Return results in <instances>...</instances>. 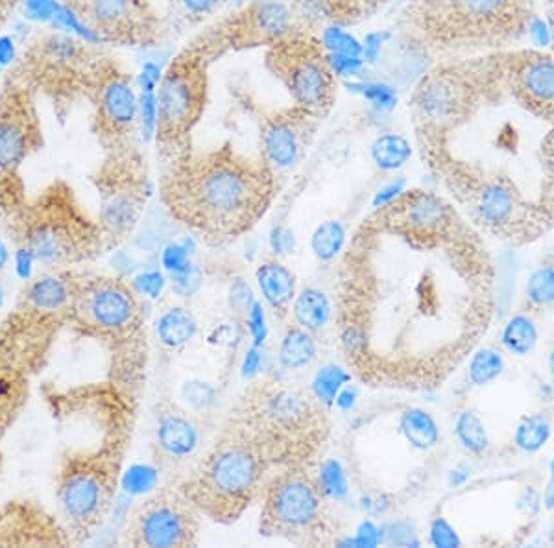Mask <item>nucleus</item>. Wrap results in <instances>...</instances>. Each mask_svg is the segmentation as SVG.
I'll use <instances>...</instances> for the list:
<instances>
[{
	"mask_svg": "<svg viewBox=\"0 0 554 548\" xmlns=\"http://www.w3.org/2000/svg\"><path fill=\"white\" fill-rule=\"evenodd\" d=\"M248 320V331L252 336L253 346H263L266 338L265 309L261 303H253L252 309L246 314Z\"/></svg>",
	"mask_w": 554,
	"mask_h": 548,
	"instance_id": "obj_45",
	"label": "nucleus"
},
{
	"mask_svg": "<svg viewBox=\"0 0 554 548\" xmlns=\"http://www.w3.org/2000/svg\"><path fill=\"white\" fill-rule=\"evenodd\" d=\"M409 155V144L401 137H383L375 144V161L379 167L388 168V170L401 167L409 159Z\"/></svg>",
	"mask_w": 554,
	"mask_h": 548,
	"instance_id": "obj_38",
	"label": "nucleus"
},
{
	"mask_svg": "<svg viewBox=\"0 0 554 548\" xmlns=\"http://www.w3.org/2000/svg\"><path fill=\"white\" fill-rule=\"evenodd\" d=\"M84 21L100 43L154 47L161 39V19L152 0H61Z\"/></svg>",
	"mask_w": 554,
	"mask_h": 548,
	"instance_id": "obj_19",
	"label": "nucleus"
},
{
	"mask_svg": "<svg viewBox=\"0 0 554 548\" xmlns=\"http://www.w3.org/2000/svg\"><path fill=\"white\" fill-rule=\"evenodd\" d=\"M272 469L261 447L226 423L193 471L178 484L181 495L207 519L233 525L263 495Z\"/></svg>",
	"mask_w": 554,
	"mask_h": 548,
	"instance_id": "obj_9",
	"label": "nucleus"
},
{
	"mask_svg": "<svg viewBox=\"0 0 554 548\" xmlns=\"http://www.w3.org/2000/svg\"><path fill=\"white\" fill-rule=\"evenodd\" d=\"M93 185L106 250H115L141 226L152 192L146 159L137 143L106 150L104 161L93 174Z\"/></svg>",
	"mask_w": 554,
	"mask_h": 548,
	"instance_id": "obj_12",
	"label": "nucleus"
},
{
	"mask_svg": "<svg viewBox=\"0 0 554 548\" xmlns=\"http://www.w3.org/2000/svg\"><path fill=\"white\" fill-rule=\"evenodd\" d=\"M143 279H145L146 283L143 285V288H141V292L150 294V296H157V294H159V290H161V286H163V279H161V275L146 274L143 275Z\"/></svg>",
	"mask_w": 554,
	"mask_h": 548,
	"instance_id": "obj_53",
	"label": "nucleus"
},
{
	"mask_svg": "<svg viewBox=\"0 0 554 548\" xmlns=\"http://www.w3.org/2000/svg\"><path fill=\"white\" fill-rule=\"evenodd\" d=\"M320 488L324 491L327 499H342L346 495V475L338 462H326L320 469Z\"/></svg>",
	"mask_w": 554,
	"mask_h": 548,
	"instance_id": "obj_40",
	"label": "nucleus"
},
{
	"mask_svg": "<svg viewBox=\"0 0 554 548\" xmlns=\"http://www.w3.org/2000/svg\"><path fill=\"white\" fill-rule=\"evenodd\" d=\"M15 2H17V0H0V23H2V19L6 17L8 10L15 6Z\"/></svg>",
	"mask_w": 554,
	"mask_h": 548,
	"instance_id": "obj_57",
	"label": "nucleus"
},
{
	"mask_svg": "<svg viewBox=\"0 0 554 548\" xmlns=\"http://www.w3.org/2000/svg\"><path fill=\"white\" fill-rule=\"evenodd\" d=\"M326 495L311 467H285L266 480L259 517L261 536L318 543L329 534Z\"/></svg>",
	"mask_w": 554,
	"mask_h": 548,
	"instance_id": "obj_13",
	"label": "nucleus"
},
{
	"mask_svg": "<svg viewBox=\"0 0 554 548\" xmlns=\"http://www.w3.org/2000/svg\"><path fill=\"white\" fill-rule=\"evenodd\" d=\"M265 67L287 91L292 104L326 119L338 98V78L324 41L300 32L265 50Z\"/></svg>",
	"mask_w": 554,
	"mask_h": 548,
	"instance_id": "obj_14",
	"label": "nucleus"
},
{
	"mask_svg": "<svg viewBox=\"0 0 554 548\" xmlns=\"http://www.w3.org/2000/svg\"><path fill=\"white\" fill-rule=\"evenodd\" d=\"M457 440L466 451L479 454L488 447V432L482 423L481 417L475 412H462L455 423Z\"/></svg>",
	"mask_w": 554,
	"mask_h": 548,
	"instance_id": "obj_35",
	"label": "nucleus"
},
{
	"mask_svg": "<svg viewBox=\"0 0 554 548\" xmlns=\"http://www.w3.org/2000/svg\"><path fill=\"white\" fill-rule=\"evenodd\" d=\"M501 340L508 353L525 357L538 344V327L527 316H514L506 322Z\"/></svg>",
	"mask_w": 554,
	"mask_h": 548,
	"instance_id": "obj_32",
	"label": "nucleus"
},
{
	"mask_svg": "<svg viewBox=\"0 0 554 548\" xmlns=\"http://www.w3.org/2000/svg\"><path fill=\"white\" fill-rule=\"evenodd\" d=\"M488 314V263L462 218L422 229L392 203H379L346 242L337 274L338 338L359 381L436 386L473 349Z\"/></svg>",
	"mask_w": 554,
	"mask_h": 548,
	"instance_id": "obj_1",
	"label": "nucleus"
},
{
	"mask_svg": "<svg viewBox=\"0 0 554 548\" xmlns=\"http://www.w3.org/2000/svg\"><path fill=\"white\" fill-rule=\"evenodd\" d=\"M351 381V373L348 370H342L338 366H326L316 373L313 381L314 397L324 403L326 406H331L337 401V395L344 388L346 382Z\"/></svg>",
	"mask_w": 554,
	"mask_h": 548,
	"instance_id": "obj_36",
	"label": "nucleus"
},
{
	"mask_svg": "<svg viewBox=\"0 0 554 548\" xmlns=\"http://www.w3.org/2000/svg\"><path fill=\"white\" fill-rule=\"evenodd\" d=\"M259 364H261V353H259V346L250 347V351L246 353V358H244V375L252 377L255 371L259 370Z\"/></svg>",
	"mask_w": 554,
	"mask_h": 548,
	"instance_id": "obj_52",
	"label": "nucleus"
},
{
	"mask_svg": "<svg viewBox=\"0 0 554 548\" xmlns=\"http://www.w3.org/2000/svg\"><path fill=\"white\" fill-rule=\"evenodd\" d=\"M431 543L434 547L453 548L460 545V539L447 521L436 519L431 525Z\"/></svg>",
	"mask_w": 554,
	"mask_h": 548,
	"instance_id": "obj_46",
	"label": "nucleus"
},
{
	"mask_svg": "<svg viewBox=\"0 0 554 548\" xmlns=\"http://www.w3.org/2000/svg\"><path fill=\"white\" fill-rule=\"evenodd\" d=\"M8 263V251L4 248V244L0 242V270Z\"/></svg>",
	"mask_w": 554,
	"mask_h": 548,
	"instance_id": "obj_58",
	"label": "nucleus"
},
{
	"mask_svg": "<svg viewBox=\"0 0 554 548\" xmlns=\"http://www.w3.org/2000/svg\"><path fill=\"white\" fill-rule=\"evenodd\" d=\"M335 403H337L338 408H342V410H350L353 403H355V392L350 390V388L340 390V394L337 395V401H335Z\"/></svg>",
	"mask_w": 554,
	"mask_h": 548,
	"instance_id": "obj_54",
	"label": "nucleus"
},
{
	"mask_svg": "<svg viewBox=\"0 0 554 548\" xmlns=\"http://www.w3.org/2000/svg\"><path fill=\"white\" fill-rule=\"evenodd\" d=\"M229 0H169L170 13L183 28L211 21Z\"/></svg>",
	"mask_w": 554,
	"mask_h": 548,
	"instance_id": "obj_31",
	"label": "nucleus"
},
{
	"mask_svg": "<svg viewBox=\"0 0 554 548\" xmlns=\"http://www.w3.org/2000/svg\"><path fill=\"white\" fill-rule=\"evenodd\" d=\"M84 95L93 106V132L104 152L135 143L141 100L119 61L97 56L85 76Z\"/></svg>",
	"mask_w": 554,
	"mask_h": 548,
	"instance_id": "obj_17",
	"label": "nucleus"
},
{
	"mask_svg": "<svg viewBox=\"0 0 554 548\" xmlns=\"http://www.w3.org/2000/svg\"><path fill=\"white\" fill-rule=\"evenodd\" d=\"M549 2H551V4H553V6H554V0H549Z\"/></svg>",
	"mask_w": 554,
	"mask_h": 548,
	"instance_id": "obj_62",
	"label": "nucleus"
},
{
	"mask_svg": "<svg viewBox=\"0 0 554 548\" xmlns=\"http://www.w3.org/2000/svg\"><path fill=\"white\" fill-rule=\"evenodd\" d=\"M163 264L172 275L183 274L193 266L189 261V251L178 242H172L169 248L163 251Z\"/></svg>",
	"mask_w": 554,
	"mask_h": 548,
	"instance_id": "obj_43",
	"label": "nucleus"
},
{
	"mask_svg": "<svg viewBox=\"0 0 554 548\" xmlns=\"http://www.w3.org/2000/svg\"><path fill=\"white\" fill-rule=\"evenodd\" d=\"M128 482L132 488H139L141 491H145L146 488H154L156 484V473H145V471H133L128 477Z\"/></svg>",
	"mask_w": 554,
	"mask_h": 548,
	"instance_id": "obj_51",
	"label": "nucleus"
},
{
	"mask_svg": "<svg viewBox=\"0 0 554 548\" xmlns=\"http://www.w3.org/2000/svg\"><path fill=\"white\" fill-rule=\"evenodd\" d=\"M231 96L250 117L259 137V157L277 178L298 167L313 146L324 120L290 104L287 108H265L246 85L231 82Z\"/></svg>",
	"mask_w": 554,
	"mask_h": 548,
	"instance_id": "obj_16",
	"label": "nucleus"
},
{
	"mask_svg": "<svg viewBox=\"0 0 554 548\" xmlns=\"http://www.w3.org/2000/svg\"><path fill=\"white\" fill-rule=\"evenodd\" d=\"M549 371H551L554 379V349L551 351V355H549Z\"/></svg>",
	"mask_w": 554,
	"mask_h": 548,
	"instance_id": "obj_59",
	"label": "nucleus"
},
{
	"mask_svg": "<svg viewBox=\"0 0 554 548\" xmlns=\"http://www.w3.org/2000/svg\"><path fill=\"white\" fill-rule=\"evenodd\" d=\"M255 281L266 305L279 320H287L298 294V279L279 259H266L255 270Z\"/></svg>",
	"mask_w": 554,
	"mask_h": 548,
	"instance_id": "obj_26",
	"label": "nucleus"
},
{
	"mask_svg": "<svg viewBox=\"0 0 554 548\" xmlns=\"http://www.w3.org/2000/svg\"><path fill=\"white\" fill-rule=\"evenodd\" d=\"M331 314H333L331 301L327 298L326 292H322L316 286L302 288L296 294L290 309V318L294 320V325L311 333H318L320 329H324L327 322L331 320Z\"/></svg>",
	"mask_w": 554,
	"mask_h": 548,
	"instance_id": "obj_27",
	"label": "nucleus"
},
{
	"mask_svg": "<svg viewBox=\"0 0 554 548\" xmlns=\"http://www.w3.org/2000/svg\"><path fill=\"white\" fill-rule=\"evenodd\" d=\"M60 0H21L23 17L32 23L50 24L60 10Z\"/></svg>",
	"mask_w": 554,
	"mask_h": 548,
	"instance_id": "obj_41",
	"label": "nucleus"
},
{
	"mask_svg": "<svg viewBox=\"0 0 554 548\" xmlns=\"http://www.w3.org/2000/svg\"><path fill=\"white\" fill-rule=\"evenodd\" d=\"M277 179L261 157L242 154L231 143L189 146L165 161L159 194L172 220L209 244H228L268 215Z\"/></svg>",
	"mask_w": 554,
	"mask_h": 548,
	"instance_id": "obj_3",
	"label": "nucleus"
},
{
	"mask_svg": "<svg viewBox=\"0 0 554 548\" xmlns=\"http://www.w3.org/2000/svg\"><path fill=\"white\" fill-rule=\"evenodd\" d=\"M527 296L534 305H551L554 303V268L542 266L530 275L527 283Z\"/></svg>",
	"mask_w": 554,
	"mask_h": 548,
	"instance_id": "obj_39",
	"label": "nucleus"
},
{
	"mask_svg": "<svg viewBox=\"0 0 554 548\" xmlns=\"http://www.w3.org/2000/svg\"><path fill=\"white\" fill-rule=\"evenodd\" d=\"M505 368V360L494 349H481L470 360L468 377L475 386H486L494 382Z\"/></svg>",
	"mask_w": 554,
	"mask_h": 548,
	"instance_id": "obj_37",
	"label": "nucleus"
},
{
	"mask_svg": "<svg viewBox=\"0 0 554 548\" xmlns=\"http://www.w3.org/2000/svg\"><path fill=\"white\" fill-rule=\"evenodd\" d=\"M172 283H174V288H176L180 294L189 296V294H193V292L198 290V286H200V274H198L196 268L191 266V268H189L187 272H183V274L172 275Z\"/></svg>",
	"mask_w": 554,
	"mask_h": 548,
	"instance_id": "obj_48",
	"label": "nucleus"
},
{
	"mask_svg": "<svg viewBox=\"0 0 554 548\" xmlns=\"http://www.w3.org/2000/svg\"><path fill=\"white\" fill-rule=\"evenodd\" d=\"M270 246L272 250L276 251L277 257H283V255H289L294 251L296 246V239L292 235V231L285 229V227H277L270 237Z\"/></svg>",
	"mask_w": 554,
	"mask_h": 548,
	"instance_id": "obj_47",
	"label": "nucleus"
},
{
	"mask_svg": "<svg viewBox=\"0 0 554 548\" xmlns=\"http://www.w3.org/2000/svg\"><path fill=\"white\" fill-rule=\"evenodd\" d=\"M183 397L196 410H205L215 403V390L205 382H187L183 386Z\"/></svg>",
	"mask_w": 554,
	"mask_h": 548,
	"instance_id": "obj_42",
	"label": "nucleus"
},
{
	"mask_svg": "<svg viewBox=\"0 0 554 548\" xmlns=\"http://www.w3.org/2000/svg\"><path fill=\"white\" fill-rule=\"evenodd\" d=\"M211 67L198 50L187 45L159 78L154 139L165 161L193 146V132L209 104Z\"/></svg>",
	"mask_w": 554,
	"mask_h": 548,
	"instance_id": "obj_11",
	"label": "nucleus"
},
{
	"mask_svg": "<svg viewBox=\"0 0 554 548\" xmlns=\"http://www.w3.org/2000/svg\"><path fill=\"white\" fill-rule=\"evenodd\" d=\"M69 327L108 347L111 381L137 397L145 368V310L139 290L119 275L74 274Z\"/></svg>",
	"mask_w": 554,
	"mask_h": 548,
	"instance_id": "obj_6",
	"label": "nucleus"
},
{
	"mask_svg": "<svg viewBox=\"0 0 554 548\" xmlns=\"http://www.w3.org/2000/svg\"><path fill=\"white\" fill-rule=\"evenodd\" d=\"M300 32H305L302 21L283 0H252L205 26L187 45L213 65L229 54L255 48L266 50Z\"/></svg>",
	"mask_w": 554,
	"mask_h": 548,
	"instance_id": "obj_15",
	"label": "nucleus"
},
{
	"mask_svg": "<svg viewBox=\"0 0 554 548\" xmlns=\"http://www.w3.org/2000/svg\"><path fill=\"white\" fill-rule=\"evenodd\" d=\"M551 477H554V462L551 464Z\"/></svg>",
	"mask_w": 554,
	"mask_h": 548,
	"instance_id": "obj_61",
	"label": "nucleus"
},
{
	"mask_svg": "<svg viewBox=\"0 0 554 548\" xmlns=\"http://www.w3.org/2000/svg\"><path fill=\"white\" fill-rule=\"evenodd\" d=\"M551 438V425L542 416L525 417L516 429L514 443L525 453H538Z\"/></svg>",
	"mask_w": 554,
	"mask_h": 548,
	"instance_id": "obj_34",
	"label": "nucleus"
},
{
	"mask_svg": "<svg viewBox=\"0 0 554 548\" xmlns=\"http://www.w3.org/2000/svg\"><path fill=\"white\" fill-rule=\"evenodd\" d=\"M60 517L39 502L17 499L0 506V547H71Z\"/></svg>",
	"mask_w": 554,
	"mask_h": 548,
	"instance_id": "obj_21",
	"label": "nucleus"
},
{
	"mask_svg": "<svg viewBox=\"0 0 554 548\" xmlns=\"http://www.w3.org/2000/svg\"><path fill=\"white\" fill-rule=\"evenodd\" d=\"M63 318L15 305L0 323V441L23 414L32 381L47 364Z\"/></svg>",
	"mask_w": 554,
	"mask_h": 548,
	"instance_id": "obj_10",
	"label": "nucleus"
},
{
	"mask_svg": "<svg viewBox=\"0 0 554 548\" xmlns=\"http://www.w3.org/2000/svg\"><path fill=\"white\" fill-rule=\"evenodd\" d=\"M255 303L253 301V292L250 285L242 279H237L233 285H231V290H229V305L231 309L239 314H248V310L252 309V305Z\"/></svg>",
	"mask_w": 554,
	"mask_h": 548,
	"instance_id": "obj_44",
	"label": "nucleus"
},
{
	"mask_svg": "<svg viewBox=\"0 0 554 548\" xmlns=\"http://www.w3.org/2000/svg\"><path fill=\"white\" fill-rule=\"evenodd\" d=\"M200 534V512L180 489L154 493L133 510L122 532V545L133 548L194 547Z\"/></svg>",
	"mask_w": 554,
	"mask_h": 548,
	"instance_id": "obj_18",
	"label": "nucleus"
},
{
	"mask_svg": "<svg viewBox=\"0 0 554 548\" xmlns=\"http://www.w3.org/2000/svg\"><path fill=\"white\" fill-rule=\"evenodd\" d=\"M135 403L137 397L113 381L47 390L60 438L54 497L73 545L97 536L117 501Z\"/></svg>",
	"mask_w": 554,
	"mask_h": 548,
	"instance_id": "obj_2",
	"label": "nucleus"
},
{
	"mask_svg": "<svg viewBox=\"0 0 554 548\" xmlns=\"http://www.w3.org/2000/svg\"><path fill=\"white\" fill-rule=\"evenodd\" d=\"M530 24V0H407L398 30L410 47L462 58L505 47Z\"/></svg>",
	"mask_w": 554,
	"mask_h": 548,
	"instance_id": "obj_5",
	"label": "nucleus"
},
{
	"mask_svg": "<svg viewBox=\"0 0 554 548\" xmlns=\"http://www.w3.org/2000/svg\"><path fill=\"white\" fill-rule=\"evenodd\" d=\"M17 60V41L15 36H0V67H10Z\"/></svg>",
	"mask_w": 554,
	"mask_h": 548,
	"instance_id": "obj_49",
	"label": "nucleus"
},
{
	"mask_svg": "<svg viewBox=\"0 0 554 548\" xmlns=\"http://www.w3.org/2000/svg\"><path fill=\"white\" fill-rule=\"evenodd\" d=\"M390 0H362L364 4V10L368 13V17H372L375 13L379 12L385 4H388Z\"/></svg>",
	"mask_w": 554,
	"mask_h": 548,
	"instance_id": "obj_56",
	"label": "nucleus"
},
{
	"mask_svg": "<svg viewBox=\"0 0 554 548\" xmlns=\"http://www.w3.org/2000/svg\"><path fill=\"white\" fill-rule=\"evenodd\" d=\"M399 429L405 440L418 451H429L440 440V430L434 417L422 408H409L401 414Z\"/></svg>",
	"mask_w": 554,
	"mask_h": 548,
	"instance_id": "obj_30",
	"label": "nucleus"
},
{
	"mask_svg": "<svg viewBox=\"0 0 554 548\" xmlns=\"http://www.w3.org/2000/svg\"><path fill=\"white\" fill-rule=\"evenodd\" d=\"M74 272L56 270L54 274L39 275L23 288L17 299L19 305L41 314L58 316L69 323L73 301Z\"/></svg>",
	"mask_w": 554,
	"mask_h": 548,
	"instance_id": "obj_25",
	"label": "nucleus"
},
{
	"mask_svg": "<svg viewBox=\"0 0 554 548\" xmlns=\"http://www.w3.org/2000/svg\"><path fill=\"white\" fill-rule=\"evenodd\" d=\"M318 357V344L311 331L292 325L283 334L277 347V362L283 370L300 371L309 368Z\"/></svg>",
	"mask_w": 554,
	"mask_h": 548,
	"instance_id": "obj_28",
	"label": "nucleus"
},
{
	"mask_svg": "<svg viewBox=\"0 0 554 548\" xmlns=\"http://www.w3.org/2000/svg\"><path fill=\"white\" fill-rule=\"evenodd\" d=\"M2 464H4V460H2V453H0V473H2Z\"/></svg>",
	"mask_w": 554,
	"mask_h": 548,
	"instance_id": "obj_60",
	"label": "nucleus"
},
{
	"mask_svg": "<svg viewBox=\"0 0 554 548\" xmlns=\"http://www.w3.org/2000/svg\"><path fill=\"white\" fill-rule=\"evenodd\" d=\"M545 159H547V168L554 176V132L549 135L545 143Z\"/></svg>",
	"mask_w": 554,
	"mask_h": 548,
	"instance_id": "obj_55",
	"label": "nucleus"
},
{
	"mask_svg": "<svg viewBox=\"0 0 554 548\" xmlns=\"http://www.w3.org/2000/svg\"><path fill=\"white\" fill-rule=\"evenodd\" d=\"M346 242H348L346 229L335 220H329L322 226L316 227V231L311 237V250L316 255V259L329 263V261L337 259L338 255H342V251L346 248Z\"/></svg>",
	"mask_w": 554,
	"mask_h": 548,
	"instance_id": "obj_33",
	"label": "nucleus"
},
{
	"mask_svg": "<svg viewBox=\"0 0 554 548\" xmlns=\"http://www.w3.org/2000/svg\"><path fill=\"white\" fill-rule=\"evenodd\" d=\"M198 445L200 430L187 410L169 401L157 406L154 447L157 460H161V464H180L196 453Z\"/></svg>",
	"mask_w": 554,
	"mask_h": 548,
	"instance_id": "obj_23",
	"label": "nucleus"
},
{
	"mask_svg": "<svg viewBox=\"0 0 554 548\" xmlns=\"http://www.w3.org/2000/svg\"><path fill=\"white\" fill-rule=\"evenodd\" d=\"M226 423L252 438L279 469L311 467L331 432L327 406L313 392L270 377L244 388Z\"/></svg>",
	"mask_w": 554,
	"mask_h": 548,
	"instance_id": "obj_4",
	"label": "nucleus"
},
{
	"mask_svg": "<svg viewBox=\"0 0 554 548\" xmlns=\"http://www.w3.org/2000/svg\"><path fill=\"white\" fill-rule=\"evenodd\" d=\"M302 21L305 32L318 34L329 28H346L368 19L362 0H283Z\"/></svg>",
	"mask_w": 554,
	"mask_h": 548,
	"instance_id": "obj_24",
	"label": "nucleus"
},
{
	"mask_svg": "<svg viewBox=\"0 0 554 548\" xmlns=\"http://www.w3.org/2000/svg\"><path fill=\"white\" fill-rule=\"evenodd\" d=\"M503 84L532 115L554 122V58L538 50L501 56Z\"/></svg>",
	"mask_w": 554,
	"mask_h": 548,
	"instance_id": "obj_20",
	"label": "nucleus"
},
{
	"mask_svg": "<svg viewBox=\"0 0 554 548\" xmlns=\"http://www.w3.org/2000/svg\"><path fill=\"white\" fill-rule=\"evenodd\" d=\"M41 144V126L34 106L23 91L10 89L0 104V176L17 174Z\"/></svg>",
	"mask_w": 554,
	"mask_h": 548,
	"instance_id": "obj_22",
	"label": "nucleus"
},
{
	"mask_svg": "<svg viewBox=\"0 0 554 548\" xmlns=\"http://www.w3.org/2000/svg\"><path fill=\"white\" fill-rule=\"evenodd\" d=\"M159 342L169 349L187 346L198 333V322L193 312L185 307H170L156 322Z\"/></svg>",
	"mask_w": 554,
	"mask_h": 548,
	"instance_id": "obj_29",
	"label": "nucleus"
},
{
	"mask_svg": "<svg viewBox=\"0 0 554 548\" xmlns=\"http://www.w3.org/2000/svg\"><path fill=\"white\" fill-rule=\"evenodd\" d=\"M6 229L19 251L47 270L89 263L108 251L97 218L85 211L73 187L61 179L34 200H26Z\"/></svg>",
	"mask_w": 554,
	"mask_h": 548,
	"instance_id": "obj_7",
	"label": "nucleus"
},
{
	"mask_svg": "<svg viewBox=\"0 0 554 548\" xmlns=\"http://www.w3.org/2000/svg\"><path fill=\"white\" fill-rule=\"evenodd\" d=\"M505 89L501 56L449 58L425 72L412 89L409 109L423 150L447 148L457 132Z\"/></svg>",
	"mask_w": 554,
	"mask_h": 548,
	"instance_id": "obj_8",
	"label": "nucleus"
},
{
	"mask_svg": "<svg viewBox=\"0 0 554 548\" xmlns=\"http://www.w3.org/2000/svg\"><path fill=\"white\" fill-rule=\"evenodd\" d=\"M381 541V532L372 523H364L357 534V545L361 547H375Z\"/></svg>",
	"mask_w": 554,
	"mask_h": 548,
	"instance_id": "obj_50",
	"label": "nucleus"
}]
</instances>
